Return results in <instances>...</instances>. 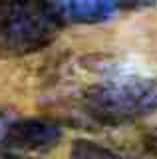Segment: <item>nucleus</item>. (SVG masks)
<instances>
[{
  "mask_svg": "<svg viewBox=\"0 0 157 159\" xmlns=\"http://www.w3.org/2000/svg\"><path fill=\"white\" fill-rule=\"evenodd\" d=\"M82 109L101 125H123L157 111V80L125 76L94 84L82 96Z\"/></svg>",
  "mask_w": 157,
  "mask_h": 159,
  "instance_id": "f257e3e1",
  "label": "nucleus"
},
{
  "mask_svg": "<svg viewBox=\"0 0 157 159\" xmlns=\"http://www.w3.org/2000/svg\"><path fill=\"white\" fill-rule=\"evenodd\" d=\"M62 22L46 0H0V58H22L50 46Z\"/></svg>",
  "mask_w": 157,
  "mask_h": 159,
  "instance_id": "f03ea898",
  "label": "nucleus"
},
{
  "mask_svg": "<svg viewBox=\"0 0 157 159\" xmlns=\"http://www.w3.org/2000/svg\"><path fill=\"white\" fill-rule=\"evenodd\" d=\"M54 16L64 24H100L121 12L153 6L157 0H46Z\"/></svg>",
  "mask_w": 157,
  "mask_h": 159,
  "instance_id": "7ed1b4c3",
  "label": "nucleus"
},
{
  "mask_svg": "<svg viewBox=\"0 0 157 159\" xmlns=\"http://www.w3.org/2000/svg\"><path fill=\"white\" fill-rule=\"evenodd\" d=\"M64 135L62 125L48 117H16L2 145L12 151H50Z\"/></svg>",
  "mask_w": 157,
  "mask_h": 159,
  "instance_id": "20e7f679",
  "label": "nucleus"
},
{
  "mask_svg": "<svg viewBox=\"0 0 157 159\" xmlns=\"http://www.w3.org/2000/svg\"><path fill=\"white\" fill-rule=\"evenodd\" d=\"M70 157L72 159H129L92 141V139H76L70 147Z\"/></svg>",
  "mask_w": 157,
  "mask_h": 159,
  "instance_id": "39448f33",
  "label": "nucleus"
},
{
  "mask_svg": "<svg viewBox=\"0 0 157 159\" xmlns=\"http://www.w3.org/2000/svg\"><path fill=\"white\" fill-rule=\"evenodd\" d=\"M16 119V116L10 111V109H2L0 107V145H2L4 137H6V131L10 127V123Z\"/></svg>",
  "mask_w": 157,
  "mask_h": 159,
  "instance_id": "423d86ee",
  "label": "nucleus"
},
{
  "mask_svg": "<svg viewBox=\"0 0 157 159\" xmlns=\"http://www.w3.org/2000/svg\"><path fill=\"white\" fill-rule=\"evenodd\" d=\"M145 147L151 149L153 153H157V127L151 133H147V135H145Z\"/></svg>",
  "mask_w": 157,
  "mask_h": 159,
  "instance_id": "0eeeda50",
  "label": "nucleus"
},
{
  "mask_svg": "<svg viewBox=\"0 0 157 159\" xmlns=\"http://www.w3.org/2000/svg\"><path fill=\"white\" fill-rule=\"evenodd\" d=\"M0 159H34V157L20 155V153H14V151H0Z\"/></svg>",
  "mask_w": 157,
  "mask_h": 159,
  "instance_id": "6e6552de",
  "label": "nucleus"
}]
</instances>
